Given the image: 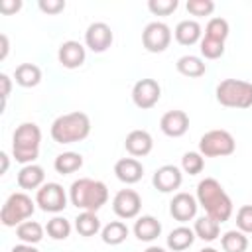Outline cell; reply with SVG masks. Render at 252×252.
I'll return each instance as SVG.
<instances>
[{"instance_id":"obj_1","label":"cell","mask_w":252,"mask_h":252,"mask_svg":"<svg viewBox=\"0 0 252 252\" xmlns=\"http://www.w3.org/2000/svg\"><path fill=\"white\" fill-rule=\"evenodd\" d=\"M197 201L205 209L207 217L215 219L219 224L228 220L232 215V201L215 177H205L197 185Z\"/></svg>"},{"instance_id":"obj_2","label":"cell","mask_w":252,"mask_h":252,"mask_svg":"<svg viewBox=\"0 0 252 252\" xmlns=\"http://www.w3.org/2000/svg\"><path fill=\"white\" fill-rule=\"evenodd\" d=\"M69 199L77 209L96 213L106 201H108V189L102 181L91 179V177H81L71 183L69 189Z\"/></svg>"},{"instance_id":"obj_3","label":"cell","mask_w":252,"mask_h":252,"mask_svg":"<svg viewBox=\"0 0 252 252\" xmlns=\"http://www.w3.org/2000/svg\"><path fill=\"white\" fill-rule=\"evenodd\" d=\"M91 134V120L85 112H67L53 120L51 124V138L57 144H73L81 142Z\"/></svg>"},{"instance_id":"obj_4","label":"cell","mask_w":252,"mask_h":252,"mask_svg":"<svg viewBox=\"0 0 252 252\" xmlns=\"http://www.w3.org/2000/svg\"><path fill=\"white\" fill-rule=\"evenodd\" d=\"M39 142H41V130L33 122H24L16 128L12 138V154L16 161L20 163H33V159L39 156Z\"/></svg>"},{"instance_id":"obj_5","label":"cell","mask_w":252,"mask_h":252,"mask_svg":"<svg viewBox=\"0 0 252 252\" xmlns=\"http://www.w3.org/2000/svg\"><path fill=\"white\" fill-rule=\"evenodd\" d=\"M217 100L228 108H250L252 83L240 79H224L217 87Z\"/></svg>"},{"instance_id":"obj_6","label":"cell","mask_w":252,"mask_h":252,"mask_svg":"<svg viewBox=\"0 0 252 252\" xmlns=\"http://www.w3.org/2000/svg\"><path fill=\"white\" fill-rule=\"evenodd\" d=\"M35 203L26 193H12L0 211V220L4 226H18L26 219H30L35 211Z\"/></svg>"},{"instance_id":"obj_7","label":"cell","mask_w":252,"mask_h":252,"mask_svg":"<svg viewBox=\"0 0 252 252\" xmlns=\"http://www.w3.org/2000/svg\"><path fill=\"white\" fill-rule=\"evenodd\" d=\"M236 148V142L226 130H209L199 140V154L205 158H220L230 156Z\"/></svg>"},{"instance_id":"obj_8","label":"cell","mask_w":252,"mask_h":252,"mask_svg":"<svg viewBox=\"0 0 252 252\" xmlns=\"http://www.w3.org/2000/svg\"><path fill=\"white\" fill-rule=\"evenodd\" d=\"M171 30L163 22H150L142 32V43L152 53H161L169 47Z\"/></svg>"},{"instance_id":"obj_9","label":"cell","mask_w":252,"mask_h":252,"mask_svg":"<svg viewBox=\"0 0 252 252\" xmlns=\"http://www.w3.org/2000/svg\"><path fill=\"white\" fill-rule=\"evenodd\" d=\"M35 205L45 213H59L67 207V195L59 183H43L37 189Z\"/></svg>"},{"instance_id":"obj_10","label":"cell","mask_w":252,"mask_h":252,"mask_svg":"<svg viewBox=\"0 0 252 252\" xmlns=\"http://www.w3.org/2000/svg\"><path fill=\"white\" fill-rule=\"evenodd\" d=\"M159 96H161V87L156 79H140L132 89V100L142 110L156 106Z\"/></svg>"},{"instance_id":"obj_11","label":"cell","mask_w":252,"mask_h":252,"mask_svg":"<svg viewBox=\"0 0 252 252\" xmlns=\"http://www.w3.org/2000/svg\"><path fill=\"white\" fill-rule=\"evenodd\" d=\"M142 209V199L134 189H120L112 199V211L120 219H134Z\"/></svg>"},{"instance_id":"obj_12","label":"cell","mask_w":252,"mask_h":252,"mask_svg":"<svg viewBox=\"0 0 252 252\" xmlns=\"http://www.w3.org/2000/svg\"><path fill=\"white\" fill-rule=\"evenodd\" d=\"M112 39H114L112 30H110V26L104 24V22H94V24H91V26L87 28V32H85V43H87V47H89L91 51H94V53L106 51V49L110 47Z\"/></svg>"},{"instance_id":"obj_13","label":"cell","mask_w":252,"mask_h":252,"mask_svg":"<svg viewBox=\"0 0 252 252\" xmlns=\"http://www.w3.org/2000/svg\"><path fill=\"white\" fill-rule=\"evenodd\" d=\"M181 181H183L181 169H179L177 165H171V163L158 167L156 173H154V179H152L154 187H156L158 191H161V193H171V191L179 189Z\"/></svg>"},{"instance_id":"obj_14","label":"cell","mask_w":252,"mask_h":252,"mask_svg":"<svg viewBox=\"0 0 252 252\" xmlns=\"http://www.w3.org/2000/svg\"><path fill=\"white\" fill-rule=\"evenodd\" d=\"M197 199L189 193H177L169 203V213L175 220L187 222L197 215Z\"/></svg>"},{"instance_id":"obj_15","label":"cell","mask_w":252,"mask_h":252,"mask_svg":"<svg viewBox=\"0 0 252 252\" xmlns=\"http://www.w3.org/2000/svg\"><path fill=\"white\" fill-rule=\"evenodd\" d=\"M159 128L165 136L169 138H179L187 132L189 128V116L183 110H167L161 120H159Z\"/></svg>"},{"instance_id":"obj_16","label":"cell","mask_w":252,"mask_h":252,"mask_svg":"<svg viewBox=\"0 0 252 252\" xmlns=\"http://www.w3.org/2000/svg\"><path fill=\"white\" fill-rule=\"evenodd\" d=\"M85 47L79 43V41H73V39H69V41H63L61 45H59V51H57V59H59V63L63 65V67H67V69H77V67H81L83 63H85Z\"/></svg>"},{"instance_id":"obj_17","label":"cell","mask_w":252,"mask_h":252,"mask_svg":"<svg viewBox=\"0 0 252 252\" xmlns=\"http://www.w3.org/2000/svg\"><path fill=\"white\" fill-rule=\"evenodd\" d=\"M126 152L134 158H142V156H148L154 148V140L150 136V132L146 130H132L128 136H126Z\"/></svg>"},{"instance_id":"obj_18","label":"cell","mask_w":252,"mask_h":252,"mask_svg":"<svg viewBox=\"0 0 252 252\" xmlns=\"http://www.w3.org/2000/svg\"><path fill=\"white\" fill-rule=\"evenodd\" d=\"M114 173L116 177L126 183V185H132V183H138L144 175V165L136 159V158H122L116 161L114 165Z\"/></svg>"},{"instance_id":"obj_19","label":"cell","mask_w":252,"mask_h":252,"mask_svg":"<svg viewBox=\"0 0 252 252\" xmlns=\"http://www.w3.org/2000/svg\"><path fill=\"white\" fill-rule=\"evenodd\" d=\"M159 232H161V224H159V220H158L156 217H152V215L140 217V219L136 220V224H134V234H136V238L142 240V242H152V240H156V238L159 236Z\"/></svg>"},{"instance_id":"obj_20","label":"cell","mask_w":252,"mask_h":252,"mask_svg":"<svg viewBox=\"0 0 252 252\" xmlns=\"http://www.w3.org/2000/svg\"><path fill=\"white\" fill-rule=\"evenodd\" d=\"M43 179H45L43 167L35 163H28L18 171V185L22 189H37L43 185Z\"/></svg>"},{"instance_id":"obj_21","label":"cell","mask_w":252,"mask_h":252,"mask_svg":"<svg viewBox=\"0 0 252 252\" xmlns=\"http://www.w3.org/2000/svg\"><path fill=\"white\" fill-rule=\"evenodd\" d=\"M175 39L181 45H193L201 39V26L195 20H183L175 26Z\"/></svg>"},{"instance_id":"obj_22","label":"cell","mask_w":252,"mask_h":252,"mask_svg":"<svg viewBox=\"0 0 252 252\" xmlns=\"http://www.w3.org/2000/svg\"><path fill=\"white\" fill-rule=\"evenodd\" d=\"M195 232L189 228V226H177L169 232L167 236V248L173 250V252H181V250H187L193 242H195Z\"/></svg>"},{"instance_id":"obj_23","label":"cell","mask_w":252,"mask_h":252,"mask_svg":"<svg viewBox=\"0 0 252 252\" xmlns=\"http://www.w3.org/2000/svg\"><path fill=\"white\" fill-rule=\"evenodd\" d=\"M177 71L185 77H203L205 71H207V65L201 57L197 55H183L177 59Z\"/></svg>"},{"instance_id":"obj_24","label":"cell","mask_w":252,"mask_h":252,"mask_svg":"<svg viewBox=\"0 0 252 252\" xmlns=\"http://www.w3.org/2000/svg\"><path fill=\"white\" fill-rule=\"evenodd\" d=\"M14 77H16V83H18L20 87H26V89H28V87L39 85V81H41V71H39V67L33 65V63H22V65L16 67Z\"/></svg>"},{"instance_id":"obj_25","label":"cell","mask_w":252,"mask_h":252,"mask_svg":"<svg viewBox=\"0 0 252 252\" xmlns=\"http://www.w3.org/2000/svg\"><path fill=\"white\" fill-rule=\"evenodd\" d=\"M81 165H83V156L77 154V152H63V154H59V156L55 158V161H53L55 171L61 173V175L73 173V171L81 169Z\"/></svg>"},{"instance_id":"obj_26","label":"cell","mask_w":252,"mask_h":252,"mask_svg":"<svg viewBox=\"0 0 252 252\" xmlns=\"http://www.w3.org/2000/svg\"><path fill=\"white\" fill-rule=\"evenodd\" d=\"M16 234L24 244H37L43 238V226L35 220H24L16 226Z\"/></svg>"},{"instance_id":"obj_27","label":"cell","mask_w":252,"mask_h":252,"mask_svg":"<svg viewBox=\"0 0 252 252\" xmlns=\"http://www.w3.org/2000/svg\"><path fill=\"white\" fill-rule=\"evenodd\" d=\"M100 236H102V242L104 244H110V246L122 244L126 240V236H128V226L122 220H112V222H108L102 228Z\"/></svg>"},{"instance_id":"obj_28","label":"cell","mask_w":252,"mask_h":252,"mask_svg":"<svg viewBox=\"0 0 252 252\" xmlns=\"http://www.w3.org/2000/svg\"><path fill=\"white\" fill-rule=\"evenodd\" d=\"M75 228L81 236H94L100 230V220L96 217V213L91 211H83L77 219H75Z\"/></svg>"},{"instance_id":"obj_29","label":"cell","mask_w":252,"mask_h":252,"mask_svg":"<svg viewBox=\"0 0 252 252\" xmlns=\"http://www.w3.org/2000/svg\"><path fill=\"white\" fill-rule=\"evenodd\" d=\"M219 230H220L219 222H217L215 219L207 217V215L201 217V219H197V220H195V226H193L195 236H199V238L205 240V242H213V240L219 236Z\"/></svg>"},{"instance_id":"obj_30","label":"cell","mask_w":252,"mask_h":252,"mask_svg":"<svg viewBox=\"0 0 252 252\" xmlns=\"http://www.w3.org/2000/svg\"><path fill=\"white\" fill-rule=\"evenodd\" d=\"M220 246L224 252H244L248 248V238L242 230H226L220 238Z\"/></svg>"},{"instance_id":"obj_31","label":"cell","mask_w":252,"mask_h":252,"mask_svg":"<svg viewBox=\"0 0 252 252\" xmlns=\"http://www.w3.org/2000/svg\"><path fill=\"white\" fill-rule=\"evenodd\" d=\"M205 37H211V39L224 43V39L228 37V22L224 18H211L207 28H205Z\"/></svg>"},{"instance_id":"obj_32","label":"cell","mask_w":252,"mask_h":252,"mask_svg":"<svg viewBox=\"0 0 252 252\" xmlns=\"http://www.w3.org/2000/svg\"><path fill=\"white\" fill-rule=\"evenodd\" d=\"M47 234L53 238V240H65L69 234H71V224L67 219L63 217H53L51 220H47V226H45Z\"/></svg>"},{"instance_id":"obj_33","label":"cell","mask_w":252,"mask_h":252,"mask_svg":"<svg viewBox=\"0 0 252 252\" xmlns=\"http://www.w3.org/2000/svg\"><path fill=\"white\" fill-rule=\"evenodd\" d=\"M181 167H183L185 173L197 175V173H201V169L205 167V159H203V156H201L199 152H187V154H183V158H181Z\"/></svg>"},{"instance_id":"obj_34","label":"cell","mask_w":252,"mask_h":252,"mask_svg":"<svg viewBox=\"0 0 252 252\" xmlns=\"http://www.w3.org/2000/svg\"><path fill=\"white\" fill-rule=\"evenodd\" d=\"M201 53L205 59H219L224 53V43L211 39V37H203L201 39Z\"/></svg>"},{"instance_id":"obj_35","label":"cell","mask_w":252,"mask_h":252,"mask_svg":"<svg viewBox=\"0 0 252 252\" xmlns=\"http://www.w3.org/2000/svg\"><path fill=\"white\" fill-rule=\"evenodd\" d=\"M179 6L177 0H150L148 2V8L152 14L156 16H169L171 12H175Z\"/></svg>"},{"instance_id":"obj_36","label":"cell","mask_w":252,"mask_h":252,"mask_svg":"<svg viewBox=\"0 0 252 252\" xmlns=\"http://www.w3.org/2000/svg\"><path fill=\"white\" fill-rule=\"evenodd\" d=\"M215 10L213 0H189L187 2V12L193 16H209Z\"/></svg>"},{"instance_id":"obj_37","label":"cell","mask_w":252,"mask_h":252,"mask_svg":"<svg viewBox=\"0 0 252 252\" xmlns=\"http://www.w3.org/2000/svg\"><path fill=\"white\" fill-rule=\"evenodd\" d=\"M236 226L244 234L252 232V205H244V207L238 209V213H236Z\"/></svg>"},{"instance_id":"obj_38","label":"cell","mask_w":252,"mask_h":252,"mask_svg":"<svg viewBox=\"0 0 252 252\" xmlns=\"http://www.w3.org/2000/svg\"><path fill=\"white\" fill-rule=\"evenodd\" d=\"M39 10L45 14H59L65 10V2L63 0H39Z\"/></svg>"},{"instance_id":"obj_39","label":"cell","mask_w":252,"mask_h":252,"mask_svg":"<svg viewBox=\"0 0 252 252\" xmlns=\"http://www.w3.org/2000/svg\"><path fill=\"white\" fill-rule=\"evenodd\" d=\"M22 8V2L20 0H2L0 2V12L2 14H14Z\"/></svg>"},{"instance_id":"obj_40","label":"cell","mask_w":252,"mask_h":252,"mask_svg":"<svg viewBox=\"0 0 252 252\" xmlns=\"http://www.w3.org/2000/svg\"><path fill=\"white\" fill-rule=\"evenodd\" d=\"M0 83H2V104H6V98L10 94V87H12L10 77L6 73H0Z\"/></svg>"},{"instance_id":"obj_41","label":"cell","mask_w":252,"mask_h":252,"mask_svg":"<svg viewBox=\"0 0 252 252\" xmlns=\"http://www.w3.org/2000/svg\"><path fill=\"white\" fill-rule=\"evenodd\" d=\"M12 252H39V250L33 248V244H18L12 248Z\"/></svg>"},{"instance_id":"obj_42","label":"cell","mask_w":252,"mask_h":252,"mask_svg":"<svg viewBox=\"0 0 252 252\" xmlns=\"http://www.w3.org/2000/svg\"><path fill=\"white\" fill-rule=\"evenodd\" d=\"M0 39H2V53H0V59H4V57L8 55V37L2 33V35H0Z\"/></svg>"},{"instance_id":"obj_43","label":"cell","mask_w":252,"mask_h":252,"mask_svg":"<svg viewBox=\"0 0 252 252\" xmlns=\"http://www.w3.org/2000/svg\"><path fill=\"white\" fill-rule=\"evenodd\" d=\"M0 159H2V173H6V169H8V156L2 152L0 154Z\"/></svg>"},{"instance_id":"obj_44","label":"cell","mask_w":252,"mask_h":252,"mask_svg":"<svg viewBox=\"0 0 252 252\" xmlns=\"http://www.w3.org/2000/svg\"><path fill=\"white\" fill-rule=\"evenodd\" d=\"M144 252H165L163 248H159V246H150V248H146Z\"/></svg>"},{"instance_id":"obj_45","label":"cell","mask_w":252,"mask_h":252,"mask_svg":"<svg viewBox=\"0 0 252 252\" xmlns=\"http://www.w3.org/2000/svg\"><path fill=\"white\" fill-rule=\"evenodd\" d=\"M199 252H219V250H215V248H211V246H207V248H201Z\"/></svg>"}]
</instances>
